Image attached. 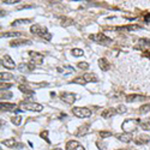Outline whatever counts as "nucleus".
Instances as JSON below:
<instances>
[{"instance_id":"1","label":"nucleus","mask_w":150,"mask_h":150,"mask_svg":"<svg viewBox=\"0 0 150 150\" xmlns=\"http://www.w3.org/2000/svg\"><path fill=\"white\" fill-rule=\"evenodd\" d=\"M30 31L33 34H36L37 36H41L42 39H45L46 41L52 40V34L49 33L45 27H41V25H39V24H34V25H31Z\"/></svg>"},{"instance_id":"2","label":"nucleus","mask_w":150,"mask_h":150,"mask_svg":"<svg viewBox=\"0 0 150 150\" xmlns=\"http://www.w3.org/2000/svg\"><path fill=\"white\" fill-rule=\"evenodd\" d=\"M139 119H126L122 125H121V129L124 130V132H127V133H132L137 130L139 125Z\"/></svg>"},{"instance_id":"3","label":"nucleus","mask_w":150,"mask_h":150,"mask_svg":"<svg viewBox=\"0 0 150 150\" xmlns=\"http://www.w3.org/2000/svg\"><path fill=\"white\" fill-rule=\"evenodd\" d=\"M89 39L98 45H103V46H108L109 43H112V39H109L108 36H106L105 34H101V33H98V34H93L89 36Z\"/></svg>"},{"instance_id":"4","label":"nucleus","mask_w":150,"mask_h":150,"mask_svg":"<svg viewBox=\"0 0 150 150\" xmlns=\"http://www.w3.org/2000/svg\"><path fill=\"white\" fill-rule=\"evenodd\" d=\"M72 113L77 118L84 119V118H89L91 115V110L89 108H85V107H74L72 109Z\"/></svg>"},{"instance_id":"5","label":"nucleus","mask_w":150,"mask_h":150,"mask_svg":"<svg viewBox=\"0 0 150 150\" xmlns=\"http://www.w3.org/2000/svg\"><path fill=\"white\" fill-rule=\"evenodd\" d=\"M21 109L23 110H31V112H41L43 106L36 102H23L21 103Z\"/></svg>"},{"instance_id":"6","label":"nucleus","mask_w":150,"mask_h":150,"mask_svg":"<svg viewBox=\"0 0 150 150\" xmlns=\"http://www.w3.org/2000/svg\"><path fill=\"white\" fill-rule=\"evenodd\" d=\"M60 98L61 101H64L65 103L67 105H72L74 101H76V95H74L73 93H66V91H62L60 93Z\"/></svg>"},{"instance_id":"7","label":"nucleus","mask_w":150,"mask_h":150,"mask_svg":"<svg viewBox=\"0 0 150 150\" xmlns=\"http://www.w3.org/2000/svg\"><path fill=\"white\" fill-rule=\"evenodd\" d=\"M1 65L5 67V69H8V70H13L16 67V64L15 61L12 60V58L10 55H4L1 58Z\"/></svg>"},{"instance_id":"8","label":"nucleus","mask_w":150,"mask_h":150,"mask_svg":"<svg viewBox=\"0 0 150 150\" xmlns=\"http://www.w3.org/2000/svg\"><path fill=\"white\" fill-rule=\"evenodd\" d=\"M28 54H29V57L31 58V60H33L34 64H36V65L42 64V61H43V55H42L41 53H37V52H33V51H30V52H28Z\"/></svg>"},{"instance_id":"9","label":"nucleus","mask_w":150,"mask_h":150,"mask_svg":"<svg viewBox=\"0 0 150 150\" xmlns=\"http://www.w3.org/2000/svg\"><path fill=\"white\" fill-rule=\"evenodd\" d=\"M149 142H150V136H146V134H139L134 138V144L136 145H144Z\"/></svg>"},{"instance_id":"10","label":"nucleus","mask_w":150,"mask_h":150,"mask_svg":"<svg viewBox=\"0 0 150 150\" xmlns=\"http://www.w3.org/2000/svg\"><path fill=\"white\" fill-rule=\"evenodd\" d=\"M66 150H85L77 141H70L66 143Z\"/></svg>"},{"instance_id":"11","label":"nucleus","mask_w":150,"mask_h":150,"mask_svg":"<svg viewBox=\"0 0 150 150\" xmlns=\"http://www.w3.org/2000/svg\"><path fill=\"white\" fill-rule=\"evenodd\" d=\"M97 64H98V67L101 69V71H103V72L108 71L109 67H110L109 61H108V59H106V58H100L98 61H97Z\"/></svg>"},{"instance_id":"12","label":"nucleus","mask_w":150,"mask_h":150,"mask_svg":"<svg viewBox=\"0 0 150 150\" xmlns=\"http://www.w3.org/2000/svg\"><path fill=\"white\" fill-rule=\"evenodd\" d=\"M83 79H84L85 82H90V83H96V82H98V77L96 76L95 73H93V72H86V73H84V74H83Z\"/></svg>"},{"instance_id":"13","label":"nucleus","mask_w":150,"mask_h":150,"mask_svg":"<svg viewBox=\"0 0 150 150\" xmlns=\"http://www.w3.org/2000/svg\"><path fill=\"white\" fill-rule=\"evenodd\" d=\"M117 138L124 143H130L133 138H132V134L131 133H127V132H124V133H119L117 134Z\"/></svg>"},{"instance_id":"14","label":"nucleus","mask_w":150,"mask_h":150,"mask_svg":"<svg viewBox=\"0 0 150 150\" xmlns=\"http://www.w3.org/2000/svg\"><path fill=\"white\" fill-rule=\"evenodd\" d=\"M117 113H118L117 108H106L105 110H102V118H105V119L113 118Z\"/></svg>"},{"instance_id":"15","label":"nucleus","mask_w":150,"mask_h":150,"mask_svg":"<svg viewBox=\"0 0 150 150\" xmlns=\"http://www.w3.org/2000/svg\"><path fill=\"white\" fill-rule=\"evenodd\" d=\"M146 100L145 96H142V95H137V94H131V95H127L126 96V101L127 102H136V101H144Z\"/></svg>"},{"instance_id":"16","label":"nucleus","mask_w":150,"mask_h":150,"mask_svg":"<svg viewBox=\"0 0 150 150\" xmlns=\"http://www.w3.org/2000/svg\"><path fill=\"white\" fill-rule=\"evenodd\" d=\"M89 129H90V126H89L88 124L82 125V126L78 129V131L76 132V136H77V137H83V136H85V134H88V133H89Z\"/></svg>"},{"instance_id":"17","label":"nucleus","mask_w":150,"mask_h":150,"mask_svg":"<svg viewBox=\"0 0 150 150\" xmlns=\"http://www.w3.org/2000/svg\"><path fill=\"white\" fill-rule=\"evenodd\" d=\"M31 41L30 40H25V39H19V40H12L10 42L11 47H18V46H23V45H30Z\"/></svg>"},{"instance_id":"18","label":"nucleus","mask_w":150,"mask_h":150,"mask_svg":"<svg viewBox=\"0 0 150 150\" xmlns=\"http://www.w3.org/2000/svg\"><path fill=\"white\" fill-rule=\"evenodd\" d=\"M5 146H8V148H15V146H23V144H18L16 139L13 138H10V139H4L1 142Z\"/></svg>"},{"instance_id":"19","label":"nucleus","mask_w":150,"mask_h":150,"mask_svg":"<svg viewBox=\"0 0 150 150\" xmlns=\"http://www.w3.org/2000/svg\"><path fill=\"white\" fill-rule=\"evenodd\" d=\"M34 69H35V65H33V64H25V62H23V64H21L18 66V70L21 72H31Z\"/></svg>"},{"instance_id":"20","label":"nucleus","mask_w":150,"mask_h":150,"mask_svg":"<svg viewBox=\"0 0 150 150\" xmlns=\"http://www.w3.org/2000/svg\"><path fill=\"white\" fill-rule=\"evenodd\" d=\"M58 71L60 73H62V74H65V76L74 73V69L71 67V66H61V67H58Z\"/></svg>"},{"instance_id":"21","label":"nucleus","mask_w":150,"mask_h":150,"mask_svg":"<svg viewBox=\"0 0 150 150\" xmlns=\"http://www.w3.org/2000/svg\"><path fill=\"white\" fill-rule=\"evenodd\" d=\"M1 110H4V112H8V110H11V112H13L15 109H16V103H8V102H1Z\"/></svg>"},{"instance_id":"22","label":"nucleus","mask_w":150,"mask_h":150,"mask_svg":"<svg viewBox=\"0 0 150 150\" xmlns=\"http://www.w3.org/2000/svg\"><path fill=\"white\" fill-rule=\"evenodd\" d=\"M58 18H59V21H60V24H61V25H64V27L72 25V24H73V21H72L71 18H69V17L60 16V17H58Z\"/></svg>"},{"instance_id":"23","label":"nucleus","mask_w":150,"mask_h":150,"mask_svg":"<svg viewBox=\"0 0 150 150\" xmlns=\"http://www.w3.org/2000/svg\"><path fill=\"white\" fill-rule=\"evenodd\" d=\"M18 89H19L23 94H25V95H34V91L29 88V86H27L25 84H21V85L18 86Z\"/></svg>"},{"instance_id":"24","label":"nucleus","mask_w":150,"mask_h":150,"mask_svg":"<svg viewBox=\"0 0 150 150\" xmlns=\"http://www.w3.org/2000/svg\"><path fill=\"white\" fill-rule=\"evenodd\" d=\"M139 126H141L143 130L150 131V118H148V119H142V120L139 121Z\"/></svg>"},{"instance_id":"25","label":"nucleus","mask_w":150,"mask_h":150,"mask_svg":"<svg viewBox=\"0 0 150 150\" xmlns=\"http://www.w3.org/2000/svg\"><path fill=\"white\" fill-rule=\"evenodd\" d=\"M117 30H138L141 29L139 25H137V24H134V25H127V27H120V28H115Z\"/></svg>"},{"instance_id":"26","label":"nucleus","mask_w":150,"mask_h":150,"mask_svg":"<svg viewBox=\"0 0 150 150\" xmlns=\"http://www.w3.org/2000/svg\"><path fill=\"white\" fill-rule=\"evenodd\" d=\"M0 78H1V82H6L7 79H15V77L12 76L11 73H7V72H1Z\"/></svg>"},{"instance_id":"27","label":"nucleus","mask_w":150,"mask_h":150,"mask_svg":"<svg viewBox=\"0 0 150 150\" xmlns=\"http://www.w3.org/2000/svg\"><path fill=\"white\" fill-rule=\"evenodd\" d=\"M31 19H17L12 23V27H16V25H21V24H30Z\"/></svg>"},{"instance_id":"28","label":"nucleus","mask_w":150,"mask_h":150,"mask_svg":"<svg viewBox=\"0 0 150 150\" xmlns=\"http://www.w3.org/2000/svg\"><path fill=\"white\" fill-rule=\"evenodd\" d=\"M138 112L141 114H144V113H148V112H150V103H146V105H143L139 107Z\"/></svg>"},{"instance_id":"29","label":"nucleus","mask_w":150,"mask_h":150,"mask_svg":"<svg viewBox=\"0 0 150 150\" xmlns=\"http://www.w3.org/2000/svg\"><path fill=\"white\" fill-rule=\"evenodd\" d=\"M71 54H72L73 57H82L84 53H83L82 49H79V48H73L72 51H71Z\"/></svg>"},{"instance_id":"30","label":"nucleus","mask_w":150,"mask_h":150,"mask_svg":"<svg viewBox=\"0 0 150 150\" xmlns=\"http://www.w3.org/2000/svg\"><path fill=\"white\" fill-rule=\"evenodd\" d=\"M48 134H49V131H48V130H43V131H41V133H40V136L42 137V138H43L47 143H51V141H49V138H48Z\"/></svg>"},{"instance_id":"31","label":"nucleus","mask_w":150,"mask_h":150,"mask_svg":"<svg viewBox=\"0 0 150 150\" xmlns=\"http://www.w3.org/2000/svg\"><path fill=\"white\" fill-rule=\"evenodd\" d=\"M12 86V83H5V82H1V85H0V89L1 91H6L7 89H10Z\"/></svg>"},{"instance_id":"32","label":"nucleus","mask_w":150,"mask_h":150,"mask_svg":"<svg viewBox=\"0 0 150 150\" xmlns=\"http://www.w3.org/2000/svg\"><path fill=\"white\" fill-rule=\"evenodd\" d=\"M19 35H21V33H3L1 37H16Z\"/></svg>"},{"instance_id":"33","label":"nucleus","mask_w":150,"mask_h":150,"mask_svg":"<svg viewBox=\"0 0 150 150\" xmlns=\"http://www.w3.org/2000/svg\"><path fill=\"white\" fill-rule=\"evenodd\" d=\"M77 66L81 69V70H86V69H89V62H85V61H81L77 64Z\"/></svg>"},{"instance_id":"34","label":"nucleus","mask_w":150,"mask_h":150,"mask_svg":"<svg viewBox=\"0 0 150 150\" xmlns=\"http://www.w3.org/2000/svg\"><path fill=\"white\" fill-rule=\"evenodd\" d=\"M11 121H12V122H13L15 125H17V126H18V125H21V124H22V117H21V115L13 117V118H12V119H11Z\"/></svg>"},{"instance_id":"35","label":"nucleus","mask_w":150,"mask_h":150,"mask_svg":"<svg viewBox=\"0 0 150 150\" xmlns=\"http://www.w3.org/2000/svg\"><path fill=\"white\" fill-rule=\"evenodd\" d=\"M112 136V132L110 131H101L100 132V137L101 138H108V137Z\"/></svg>"},{"instance_id":"36","label":"nucleus","mask_w":150,"mask_h":150,"mask_svg":"<svg viewBox=\"0 0 150 150\" xmlns=\"http://www.w3.org/2000/svg\"><path fill=\"white\" fill-rule=\"evenodd\" d=\"M12 97V93H7V91H1V100H7Z\"/></svg>"},{"instance_id":"37","label":"nucleus","mask_w":150,"mask_h":150,"mask_svg":"<svg viewBox=\"0 0 150 150\" xmlns=\"http://www.w3.org/2000/svg\"><path fill=\"white\" fill-rule=\"evenodd\" d=\"M126 110H127V109H126V107L122 106V105H120V106H118V107H117V112H118L119 114H124Z\"/></svg>"},{"instance_id":"38","label":"nucleus","mask_w":150,"mask_h":150,"mask_svg":"<svg viewBox=\"0 0 150 150\" xmlns=\"http://www.w3.org/2000/svg\"><path fill=\"white\" fill-rule=\"evenodd\" d=\"M72 83H78V84H82V85H84L86 82L83 79V77H78V78H74V79L72 81Z\"/></svg>"},{"instance_id":"39","label":"nucleus","mask_w":150,"mask_h":150,"mask_svg":"<svg viewBox=\"0 0 150 150\" xmlns=\"http://www.w3.org/2000/svg\"><path fill=\"white\" fill-rule=\"evenodd\" d=\"M96 145H97V148H98L100 150H105V149H106V144H105V143H102L101 141L96 142Z\"/></svg>"},{"instance_id":"40","label":"nucleus","mask_w":150,"mask_h":150,"mask_svg":"<svg viewBox=\"0 0 150 150\" xmlns=\"http://www.w3.org/2000/svg\"><path fill=\"white\" fill-rule=\"evenodd\" d=\"M3 4H18L19 0H3Z\"/></svg>"},{"instance_id":"41","label":"nucleus","mask_w":150,"mask_h":150,"mask_svg":"<svg viewBox=\"0 0 150 150\" xmlns=\"http://www.w3.org/2000/svg\"><path fill=\"white\" fill-rule=\"evenodd\" d=\"M144 21H145L146 23H149V22H150V13H149L148 16H145V17H144Z\"/></svg>"},{"instance_id":"42","label":"nucleus","mask_w":150,"mask_h":150,"mask_svg":"<svg viewBox=\"0 0 150 150\" xmlns=\"http://www.w3.org/2000/svg\"><path fill=\"white\" fill-rule=\"evenodd\" d=\"M54 150H62V149H59V148H57V149H54Z\"/></svg>"},{"instance_id":"43","label":"nucleus","mask_w":150,"mask_h":150,"mask_svg":"<svg viewBox=\"0 0 150 150\" xmlns=\"http://www.w3.org/2000/svg\"><path fill=\"white\" fill-rule=\"evenodd\" d=\"M119 150H126V149H119Z\"/></svg>"}]
</instances>
